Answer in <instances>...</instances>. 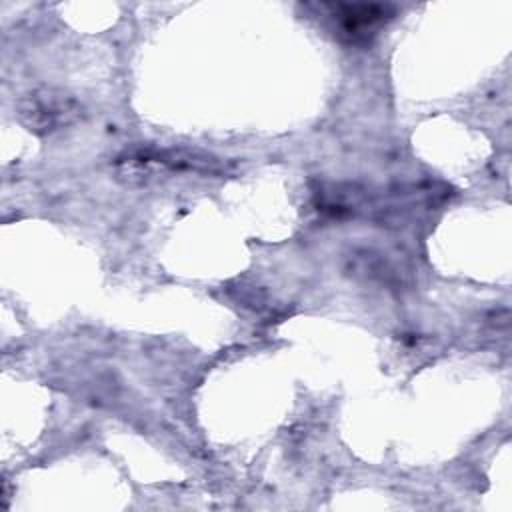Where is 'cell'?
I'll return each instance as SVG.
<instances>
[{
    "mask_svg": "<svg viewBox=\"0 0 512 512\" xmlns=\"http://www.w3.org/2000/svg\"><path fill=\"white\" fill-rule=\"evenodd\" d=\"M330 8L332 16H338L342 30L354 36H364L390 16V6L384 4H336Z\"/></svg>",
    "mask_w": 512,
    "mask_h": 512,
    "instance_id": "obj_2",
    "label": "cell"
},
{
    "mask_svg": "<svg viewBox=\"0 0 512 512\" xmlns=\"http://www.w3.org/2000/svg\"><path fill=\"white\" fill-rule=\"evenodd\" d=\"M16 114L28 130L50 134L78 122L82 106L74 96L62 90L36 88L18 100Z\"/></svg>",
    "mask_w": 512,
    "mask_h": 512,
    "instance_id": "obj_1",
    "label": "cell"
}]
</instances>
